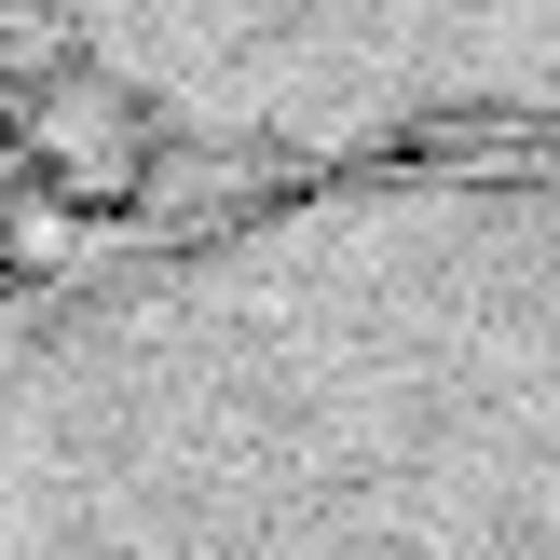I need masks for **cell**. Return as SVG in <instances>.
<instances>
[{
    "label": "cell",
    "mask_w": 560,
    "mask_h": 560,
    "mask_svg": "<svg viewBox=\"0 0 560 560\" xmlns=\"http://www.w3.org/2000/svg\"><path fill=\"white\" fill-rule=\"evenodd\" d=\"M164 164H178V137H164L109 69H69V55H55V82L14 109V178H42L55 206H82V219H124Z\"/></svg>",
    "instance_id": "cell-3"
},
{
    "label": "cell",
    "mask_w": 560,
    "mask_h": 560,
    "mask_svg": "<svg viewBox=\"0 0 560 560\" xmlns=\"http://www.w3.org/2000/svg\"><path fill=\"white\" fill-rule=\"evenodd\" d=\"M0 560H560V137L273 178L55 301Z\"/></svg>",
    "instance_id": "cell-1"
},
{
    "label": "cell",
    "mask_w": 560,
    "mask_h": 560,
    "mask_svg": "<svg viewBox=\"0 0 560 560\" xmlns=\"http://www.w3.org/2000/svg\"><path fill=\"white\" fill-rule=\"evenodd\" d=\"M0 178H14V124H0Z\"/></svg>",
    "instance_id": "cell-4"
},
{
    "label": "cell",
    "mask_w": 560,
    "mask_h": 560,
    "mask_svg": "<svg viewBox=\"0 0 560 560\" xmlns=\"http://www.w3.org/2000/svg\"><path fill=\"white\" fill-rule=\"evenodd\" d=\"M178 151L342 178L560 137V0H27Z\"/></svg>",
    "instance_id": "cell-2"
}]
</instances>
